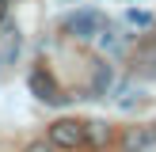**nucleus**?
Listing matches in <instances>:
<instances>
[{
	"mask_svg": "<svg viewBox=\"0 0 156 152\" xmlns=\"http://www.w3.org/2000/svg\"><path fill=\"white\" fill-rule=\"evenodd\" d=\"M50 144L53 148H76L84 144V122H73V118H61L50 126Z\"/></svg>",
	"mask_w": 156,
	"mask_h": 152,
	"instance_id": "1",
	"label": "nucleus"
},
{
	"mask_svg": "<svg viewBox=\"0 0 156 152\" xmlns=\"http://www.w3.org/2000/svg\"><path fill=\"white\" fill-rule=\"evenodd\" d=\"M99 27H103V19H99L95 12H76V15H69V23H65V30L73 38H95Z\"/></svg>",
	"mask_w": 156,
	"mask_h": 152,
	"instance_id": "2",
	"label": "nucleus"
},
{
	"mask_svg": "<svg viewBox=\"0 0 156 152\" xmlns=\"http://www.w3.org/2000/svg\"><path fill=\"white\" fill-rule=\"evenodd\" d=\"M152 141H156V129L152 126H129L126 137H122V148H126V152H145Z\"/></svg>",
	"mask_w": 156,
	"mask_h": 152,
	"instance_id": "3",
	"label": "nucleus"
},
{
	"mask_svg": "<svg viewBox=\"0 0 156 152\" xmlns=\"http://www.w3.org/2000/svg\"><path fill=\"white\" fill-rule=\"evenodd\" d=\"M30 91H34L38 99H46V103H57V99H61V95H57V84H53L42 68H34V72H30Z\"/></svg>",
	"mask_w": 156,
	"mask_h": 152,
	"instance_id": "4",
	"label": "nucleus"
},
{
	"mask_svg": "<svg viewBox=\"0 0 156 152\" xmlns=\"http://www.w3.org/2000/svg\"><path fill=\"white\" fill-rule=\"evenodd\" d=\"M84 141H88L91 148H103V144L111 141V129H107V122H84Z\"/></svg>",
	"mask_w": 156,
	"mask_h": 152,
	"instance_id": "5",
	"label": "nucleus"
},
{
	"mask_svg": "<svg viewBox=\"0 0 156 152\" xmlns=\"http://www.w3.org/2000/svg\"><path fill=\"white\" fill-rule=\"evenodd\" d=\"M91 88H95V91H107V88H111V68H107V65H99L95 84H91Z\"/></svg>",
	"mask_w": 156,
	"mask_h": 152,
	"instance_id": "6",
	"label": "nucleus"
},
{
	"mask_svg": "<svg viewBox=\"0 0 156 152\" xmlns=\"http://www.w3.org/2000/svg\"><path fill=\"white\" fill-rule=\"evenodd\" d=\"M126 19L133 23V27H149V23H152V15H149V12H137V8H129V12H126Z\"/></svg>",
	"mask_w": 156,
	"mask_h": 152,
	"instance_id": "7",
	"label": "nucleus"
},
{
	"mask_svg": "<svg viewBox=\"0 0 156 152\" xmlns=\"http://www.w3.org/2000/svg\"><path fill=\"white\" fill-rule=\"evenodd\" d=\"M27 152H53V144H46V141H34V144H27Z\"/></svg>",
	"mask_w": 156,
	"mask_h": 152,
	"instance_id": "8",
	"label": "nucleus"
},
{
	"mask_svg": "<svg viewBox=\"0 0 156 152\" xmlns=\"http://www.w3.org/2000/svg\"><path fill=\"white\" fill-rule=\"evenodd\" d=\"M8 19V0H0V23Z\"/></svg>",
	"mask_w": 156,
	"mask_h": 152,
	"instance_id": "9",
	"label": "nucleus"
}]
</instances>
